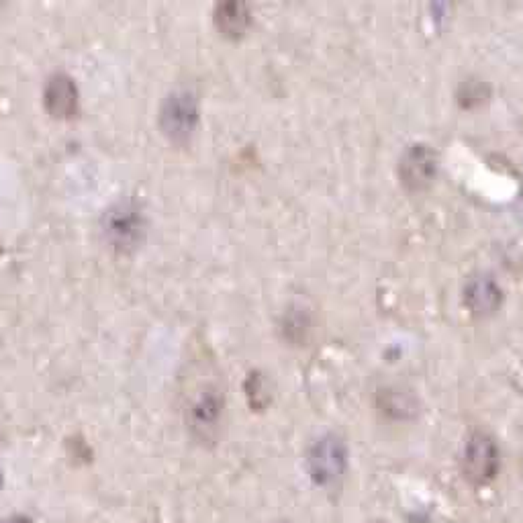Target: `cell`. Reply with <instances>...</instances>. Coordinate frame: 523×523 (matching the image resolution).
<instances>
[{"instance_id":"8","label":"cell","mask_w":523,"mask_h":523,"mask_svg":"<svg viewBox=\"0 0 523 523\" xmlns=\"http://www.w3.org/2000/svg\"><path fill=\"white\" fill-rule=\"evenodd\" d=\"M436 176V156L427 146H413L401 160V178L409 188H423Z\"/></svg>"},{"instance_id":"6","label":"cell","mask_w":523,"mask_h":523,"mask_svg":"<svg viewBox=\"0 0 523 523\" xmlns=\"http://www.w3.org/2000/svg\"><path fill=\"white\" fill-rule=\"evenodd\" d=\"M464 466L474 481L493 479L499 466V454L495 444L487 436L472 438L464 454Z\"/></svg>"},{"instance_id":"9","label":"cell","mask_w":523,"mask_h":523,"mask_svg":"<svg viewBox=\"0 0 523 523\" xmlns=\"http://www.w3.org/2000/svg\"><path fill=\"white\" fill-rule=\"evenodd\" d=\"M250 21L252 13L244 0H223V3L215 7V23L229 37L242 35L248 29Z\"/></svg>"},{"instance_id":"5","label":"cell","mask_w":523,"mask_h":523,"mask_svg":"<svg viewBox=\"0 0 523 523\" xmlns=\"http://www.w3.org/2000/svg\"><path fill=\"white\" fill-rule=\"evenodd\" d=\"M45 109L54 117H72L78 111V86L66 72H54L43 86Z\"/></svg>"},{"instance_id":"10","label":"cell","mask_w":523,"mask_h":523,"mask_svg":"<svg viewBox=\"0 0 523 523\" xmlns=\"http://www.w3.org/2000/svg\"><path fill=\"white\" fill-rule=\"evenodd\" d=\"M3 523H33V519L27 515H11Z\"/></svg>"},{"instance_id":"11","label":"cell","mask_w":523,"mask_h":523,"mask_svg":"<svg viewBox=\"0 0 523 523\" xmlns=\"http://www.w3.org/2000/svg\"><path fill=\"white\" fill-rule=\"evenodd\" d=\"M378 523H383V521H378Z\"/></svg>"},{"instance_id":"1","label":"cell","mask_w":523,"mask_h":523,"mask_svg":"<svg viewBox=\"0 0 523 523\" xmlns=\"http://www.w3.org/2000/svg\"><path fill=\"white\" fill-rule=\"evenodd\" d=\"M225 413V395L223 389L207 380L199 389L188 397L186 405V427L190 436L199 444H215L221 434V423Z\"/></svg>"},{"instance_id":"7","label":"cell","mask_w":523,"mask_h":523,"mask_svg":"<svg viewBox=\"0 0 523 523\" xmlns=\"http://www.w3.org/2000/svg\"><path fill=\"white\" fill-rule=\"evenodd\" d=\"M503 301V293L499 284L489 276L472 278L464 289V303L477 317L493 315Z\"/></svg>"},{"instance_id":"4","label":"cell","mask_w":523,"mask_h":523,"mask_svg":"<svg viewBox=\"0 0 523 523\" xmlns=\"http://www.w3.org/2000/svg\"><path fill=\"white\" fill-rule=\"evenodd\" d=\"M346 462V446L336 436H323L321 440H317L307 456V466L313 481L323 487L334 485L342 479V474L346 472Z\"/></svg>"},{"instance_id":"3","label":"cell","mask_w":523,"mask_h":523,"mask_svg":"<svg viewBox=\"0 0 523 523\" xmlns=\"http://www.w3.org/2000/svg\"><path fill=\"white\" fill-rule=\"evenodd\" d=\"M103 231L107 242L117 250H133L141 244L146 233V217L133 199L115 203L103 217Z\"/></svg>"},{"instance_id":"2","label":"cell","mask_w":523,"mask_h":523,"mask_svg":"<svg viewBox=\"0 0 523 523\" xmlns=\"http://www.w3.org/2000/svg\"><path fill=\"white\" fill-rule=\"evenodd\" d=\"M199 123V97L193 86L178 84L162 101L160 127L174 144H186Z\"/></svg>"}]
</instances>
